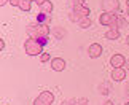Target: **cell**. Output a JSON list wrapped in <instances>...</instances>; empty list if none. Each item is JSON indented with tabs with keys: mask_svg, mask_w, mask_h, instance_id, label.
<instances>
[{
	"mask_svg": "<svg viewBox=\"0 0 129 105\" xmlns=\"http://www.w3.org/2000/svg\"><path fill=\"white\" fill-rule=\"evenodd\" d=\"M26 32L29 35V38H42V37H48L49 35V27L48 24H35V26H29L26 29Z\"/></svg>",
	"mask_w": 129,
	"mask_h": 105,
	"instance_id": "1",
	"label": "cell"
},
{
	"mask_svg": "<svg viewBox=\"0 0 129 105\" xmlns=\"http://www.w3.org/2000/svg\"><path fill=\"white\" fill-rule=\"evenodd\" d=\"M24 49H26V53L29 56H37V54H42L43 45L35 38H29L26 42V45H24Z\"/></svg>",
	"mask_w": 129,
	"mask_h": 105,
	"instance_id": "2",
	"label": "cell"
},
{
	"mask_svg": "<svg viewBox=\"0 0 129 105\" xmlns=\"http://www.w3.org/2000/svg\"><path fill=\"white\" fill-rule=\"evenodd\" d=\"M83 18H89V8H86L85 5H73V13H72L70 19L80 22Z\"/></svg>",
	"mask_w": 129,
	"mask_h": 105,
	"instance_id": "3",
	"label": "cell"
},
{
	"mask_svg": "<svg viewBox=\"0 0 129 105\" xmlns=\"http://www.w3.org/2000/svg\"><path fill=\"white\" fill-rule=\"evenodd\" d=\"M54 102V96H53V92H49V91H43L38 94V97L34 100V105H53Z\"/></svg>",
	"mask_w": 129,
	"mask_h": 105,
	"instance_id": "4",
	"label": "cell"
},
{
	"mask_svg": "<svg viewBox=\"0 0 129 105\" xmlns=\"http://www.w3.org/2000/svg\"><path fill=\"white\" fill-rule=\"evenodd\" d=\"M116 19H118V13H110V11H104L99 18L102 26H116Z\"/></svg>",
	"mask_w": 129,
	"mask_h": 105,
	"instance_id": "5",
	"label": "cell"
},
{
	"mask_svg": "<svg viewBox=\"0 0 129 105\" xmlns=\"http://www.w3.org/2000/svg\"><path fill=\"white\" fill-rule=\"evenodd\" d=\"M102 5H104V10L110 13H118V10H120V2L118 0H104Z\"/></svg>",
	"mask_w": 129,
	"mask_h": 105,
	"instance_id": "6",
	"label": "cell"
},
{
	"mask_svg": "<svg viewBox=\"0 0 129 105\" xmlns=\"http://www.w3.org/2000/svg\"><path fill=\"white\" fill-rule=\"evenodd\" d=\"M110 64L113 65V68H116V67H123V65H126V59L123 54H113L112 59H110Z\"/></svg>",
	"mask_w": 129,
	"mask_h": 105,
	"instance_id": "7",
	"label": "cell"
},
{
	"mask_svg": "<svg viewBox=\"0 0 129 105\" xmlns=\"http://www.w3.org/2000/svg\"><path fill=\"white\" fill-rule=\"evenodd\" d=\"M88 53H89V57H92V59H97V57L102 54V46H101L99 43H92L91 46H89Z\"/></svg>",
	"mask_w": 129,
	"mask_h": 105,
	"instance_id": "8",
	"label": "cell"
},
{
	"mask_svg": "<svg viewBox=\"0 0 129 105\" xmlns=\"http://www.w3.org/2000/svg\"><path fill=\"white\" fill-rule=\"evenodd\" d=\"M51 68L54 72H62V70L66 68V61L61 59V57H54L51 61Z\"/></svg>",
	"mask_w": 129,
	"mask_h": 105,
	"instance_id": "9",
	"label": "cell"
},
{
	"mask_svg": "<svg viewBox=\"0 0 129 105\" xmlns=\"http://www.w3.org/2000/svg\"><path fill=\"white\" fill-rule=\"evenodd\" d=\"M112 78L115 80V81H123V80L126 78V72H124V68H123V67H116V68H113V72H112Z\"/></svg>",
	"mask_w": 129,
	"mask_h": 105,
	"instance_id": "10",
	"label": "cell"
},
{
	"mask_svg": "<svg viewBox=\"0 0 129 105\" xmlns=\"http://www.w3.org/2000/svg\"><path fill=\"white\" fill-rule=\"evenodd\" d=\"M118 37H120V30H118V26H112V27L107 30V33H105V38H107V40H116Z\"/></svg>",
	"mask_w": 129,
	"mask_h": 105,
	"instance_id": "11",
	"label": "cell"
},
{
	"mask_svg": "<svg viewBox=\"0 0 129 105\" xmlns=\"http://www.w3.org/2000/svg\"><path fill=\"white\" fill-rule=\"evenodd\" d=\"M37 21H38V24H49L51 18L46 13H40V14H37Z\"/></svg>",
	"mask_w": 129,
	"mask_h": 105,
	"instance_id": "12",
	"label": "cell"
},
{
	"mask_svg": "<svg viewBox=\"0 0 129 105\" xmlns=\"http://www.w3.org/2000/svg\"><path fill=\"white\" fill-rule=\"evenodd\" d=\"M51 11H53V3L49 2V0H48V2H45L42 7H40V13H46V14H49Z\"/></svg>",
	"mask_w": 129,
	"mask_h": 105,
	"instance_id": "13",
	"label": "cell"
},
{
	"mask_svg": "<svg viewBox=\"0 0 129 105\" xmlns=\"http://www.w3.org/2000/svg\"><path fill=\"white\" fill-rule=\"evenodd\" d=\"M78 24H80L81 29H88V27H91V19H89V18H83Z\"/></svg>",
	"mask_w": 129,
	"mask_h": 105,
	"instance_id": "14",
	"label": "cell"
},
{
	"mask_svg": "<svg viewBox=\"0 0 129 105\" xmlns=\"http://www.w3.org/2000/svg\"><path fill=\"white\" fill-rule=\"evenodd\" d=\"M116 26H118V27H126V21H124V18H123L121 14H118V19H116Z\"/></svg>",
	"mask_w": 129,
	"mask_h": 105,
	"instance_id": "15",
	"label": "cell"
},
{
	"mask_svg": "<svg viewBox=\"0 0 129 105\" xmlns=\"http://www.w3.org/2000/svg\"><path fill=\"white\" fill-rule=\"evenodd\" d=\"M40 61H42V62H48V61H49V54H48V53H42V54H40Z\"/></svg>",
	"mask_w": 129,
	"mask_h": 105,
	"instance_id": "16",
	"label": "cell"
},
{
	"mask_svg": "<svg viewBox=\"0 0 129 105\" xmlns=\"http://www.w3.org/2000/svg\"><path fill=\"white\" fill-rule=\"evenodd\" d=\"M38 42H40L43 46H45V45H48V37H42V38H38Z\"/></svg>",
	"mask_w": 129,
	"mask_h": 105,
	"instance_id": "17",
	"label": "cell"
},
{
	"mask_svg": "<svg viewBox=\"0 0 129 105\" xmlns=\"http://www.w3.org/2000/svg\"><path fill=\"white\" fill-rule=\"evenodd\" d=\"M73 102H75V99H70V100H64L62 105H73Z\"/></svg>",
	"mask_w": 129,
	"mask_h": 105,
	"instance_id": "18",
	"label": "cell"
},
{
	"mask_svg": "<svg viewBox=\"0 0 129 105\" xmlns=\"http://www.w3.org/2000/svg\"><path fill=\"white\" fill-rule=\"evenodd\" d=\"M34 2H35V3L38 5V7H42V5H43L45 2H48V0H34Z\"/></svg>",
	"mask_w": 129,
	"mask_h": 105,
	"instance_id": "19",
	"label": "cell"
},
{
	"mask_svg": "<svg viewBox=\"0 0 129 105\" xmlns=\"http://www.w3.org/2000/svg\"><path fill=\"white\" fill-rule=\"evenodd\" d=\"M19 2H21V0H10V3H11L13 7H18V5H19Z\"/></svg>",
	"mask_w": 129,
	"mask_h": 105,
	"instance_id": "20",
	"label": "cell"
},
{
	"mask_svg": "<svg viewBox=\"0 0 129 105\" xmlns=\"http://www.w3.org/2000/svg\"><path fill=\"white\" fill-rule=\"evenodd\" d=\"M0 49H2V51L5 49V40L3 38H0Z\"/></svg>",
	"mask_w": 129,
	"mask_h": 105,
	"instance_id": "21",
	"label": "cell"
},
{
	"mask_svg": "<svg viewBox=\"0 0 129 105\" xmlns=\"http://www.w3.org/2000/svg\"><path fill=\"white\" fill-rule=\"evenodd\" d=\"M85 0H73V5H83Z\"/></svg>",
	"mask_w": 129,
	"mask_h": 105,
	"instance_id": "22",
	"label": "cell"
},
{
	"mask_svg": "<svg viewBox=\"0 0 129 105\" xmlns=\"http://www.w3.org/2000/svg\"><path fill=\"white\" fill-rule=\"evenodd\" d=\"M10 2V0H0V7H5V3Z\"/></svg>",
	"mask_w": 129,
	"mask_h": 105,
	"instance_id": "23",
	"label": "cell"
},
{
	"mask_svg": "<svg viewBox=\"0 0 129 105\" xmlns=\"http://www.w3.org/2000/svg\"><path fill=\"white\" fill-rule=\"evenodd\" d=\"M105 105H113V102H112V100H107V102H105Z\"/></svg>",
	"mask_w": 129,
	"mask_h": 105,
	"instance_id": "24",
	"label": "cell"
},
{
	"mask_svg": "<svg viewBox=\"0 0 129 105\" xmlns=\"http://www.w3.org/2000/svg\"><path fill=\"white\" fill-rule=\"evenodd\" d=\"M127 8H129V0H127Z\"/></svg>",
	"mask_w": 129,
	"mask_h": 105,
	"instance_id": "25",
	"label": "cell"
},
{
	"mask_svg": "<svg viewBox=\"0 0 129 105\" xmlns=\"http://www.w3.org/2000/svg\"><path fill=\"white\" fill-rule=\"evenodd\" d=\"M127 45H129V37H127Z\"/></svg>",
	"mask_w": 129,
	"mask_h": 105,
	"instance_id": "26",
	"label": "cell"
},
{
	"mask_svg": "<svg viewBox=\"0 0 129 105\" xmlns=\"http://www.w3.org/2000/svg\"><path fill=\"white\" fill-rule=\"evenodd\" d=\"M127 14H129V8H127Z\"/></svg>",
	"mask_w": 129,
	"mask_h": 105,
	"instance_id": "27",
	"label": "cell"
},
{
	"mask_svg": "<svg viewBox=\"0 0 129 105\" xmlns=\"http://www.w3.org/2000/svg\"><path fill=\"white\" fill-rule=\"evenodd\" d=\"M126 64H127V65H129V61H127V62H126Z\"/></svg>",
	"mask_w": 129,
	"mask_h": 105,
	"instance_id": "28",
	"label": "cell"
},
{
	"mask_svg": "<svg viewBox=\"0 0 129 105\" xmlns=\"http://www.w3.org/2000/svg\"><path fill=\"white\" fill-rule=\"evenodd\" d=\"M126 105H129V102H127V103H126Z\"/></svg>",
	"mask_w": 129,
	"mask_h": 105,
	"instance_id": "29",
	"label": "cell"
}]
</instances>
